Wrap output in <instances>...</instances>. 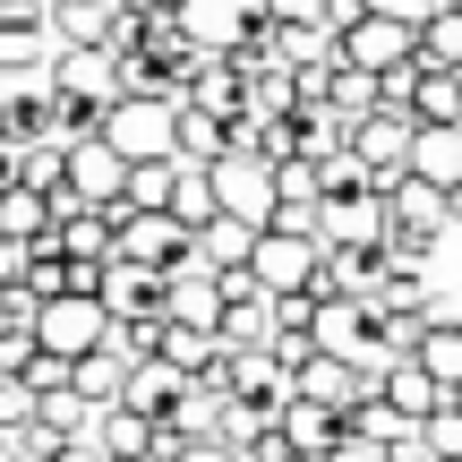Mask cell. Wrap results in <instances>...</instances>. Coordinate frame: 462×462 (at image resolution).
Here are the masks:
<instances>
[{
    "label": "cell",
    "instance_id": "d6986e66",
    "mask_svg": "<svg viewBox=\"0 0 462 462\" xmlns=\"http://www.w3.org/2000/svg\"><path fill=\"white\" fill-rule=\"evenodd\" d=\"M129 368H137L129 351H120V343H103V351H86V360H78V377H69V385H78V394L103 411V402H120V394H129Z\"/></svg>",
    "mask_w": 462,
    "mask_h": 462
},
{
    "label": "cell",
    "instance_id": "d4e9b609",
    "mask_svg": "<svg viewBox=\"0 0 462 462\" xmlns=\"http://www.w3.org/2000/svg\"><path fill=\"white\" fill-rule=\"evenodd\" d=\"M411 112H420V120H462V69H437V60H420Z\"/></svg>",
    "mask_w": 462,
    "mask_h": 462
},
{
    "label": "cell",
    "instance_id": "ba28073f",
    "mask_svg": "<svg viewBox=\"0 0 462 462\" xmlns=\"http://www.w3.org/2000/svg\"><path fill=\"white\" fill-rule=\"evenodd\" d=\"M343 60H351V69H377V78H385V69H411V60H420V17L360 9V17L343 26Z\"/></svg>",
    "mask_w": 462,
    "mask_h": 462
},
{
    "label": "cell",
    "instance_id": "7a4b0ae2",
    "mask_svg": "<svg viewBox=\"0 0 462 462\" xmlns=\"http://www.w3.org/2000/svg\"><path fill=\"white\" fill-rule=\"evenodd\" d=\"M103 137H112L129 163H163V154H180V95H120L112 120H103Z\"/></svg>",
    "mask_w": 462,
    "mask_h": 462
},
{
    "label": "cell",
    "instance_id": "ab89813d",
    "mask_svg": "<svg viewBox=\"0 0 462 462\" xmlns=\"http://www.w3.org/2000/svg\"><path fill=\"white\" fill-rule=\"evenodd\" d=\"M137 9H180V0H137Z\"/></svg>",
    "mask_w": 462,
    "mask_h": 462
},
{
    "label": "cell",
    "instance_id": "603a6c76",
    "mask_svg": "<svg viewBox=\"0 0 462 462\" xmlns=\"http://www.w3.org/2000/svg\"><path fill=\"white\" fill-rule=\"evenodd\" d=\"M198 257L215 265V274H223V265H248V257H257V223H240V215H215V223L198 231Z\"/></svg>",
    "mask_w": 462,
    "mask_h": 462
},
{
    "label": "cell",
    "instance_id": "7c38bea8",
    "mask_svg": "<svg viewBox=\"0 0 462 462\" xmlns=\"http://www.w3.org/2000/svg\"><path fill=\"white\" fill-rule=\"evenodd\" d=\"M180 17H189V34H198L206 51H240L248 34L274 17V0H180Z\"/></svg>",
    "mask_w": 462,
    "mask_h": 462
},
{
    "label": "cell",
    "instance_id": "60d3db41",
    "mask_svg": "<svg viewBox=\"0 0 462 462\" xmlns=\"http://www.w3.org/2000/svg\"><path fill=\"white\" fill-rule=\"evenodd\" d=\"M282 462H317V454H282Z\"/></svg>",
    "mask_w": 462,
    "mask_h": 462
},
{
    "label": "cell",
    "instance_id": "30bf717a",
    "mask_svg": "<svg viewBox=\"0 0 462 462\" xmlns=\"http://www.w3.org/2000/svg\"><path fill=\"white\" fill-rule=\"evenodd\" d=\"M51 86H60V95H86V103H120V95H129V78H120V51H112V43H60Z\"/></svg>",
    "mask_w": 462,
    "mask_h": 462
},
{
    "label": "cell",
    "instance_id": "44dd1931",
    "mask_svg": "<svg viewBox=\"0 0 462 462\" xmlns=\"http://www.w3.org/2000/svg\"><path fill=\"white\" fill-rule=\"evenodd\" d=\"M120 0H51V34L60 43H112Z\"/></svg>",
    "mask_w": 462,
    "mask_h": 462
},
{
    "label": "cell",
    "instance_id": "ee69618b",
    "mask_svg": "<svg viewBox=\"0 0 462 462\" xmlns=\"http://www.w3.org/2000/svg\"><path fill=\"white\" fill-rule=\"evenodd\" d=\"M154 462H171V454H154Z\"/></svg>",
    "mask_w": 462,
    "mask_h": 462
},
{
    "label": "cell",
    "instance_id": "836d02e7",
    "mask_svg": "<svg viewBox=\"0 0 462 462\" xmlns=\"http://www.w3.org/2000/svg\"><path fill=\"white\" fill-rule=\"evenodd\" d=\"M326 462H394V446H377V437H343Z\"/></svg>",
    "mask_w": 462,
    "mask_h": 462
},
{
    "label": "cell",
    "instance_id": "6da1fadb",
    "mask_svg": "<svg viewBox=\"0 0 462 462\" xmlns=\"http://www.w3.org/2000/svg\"><path fill=\"white\" fill-rule=\"evenodd\" d=\"M446 223H454V206H446V189H437V180H420V171L385 180V248H394V257H420V265H429V248L446 240Z\"/></svg>",
    "mask_w": 462,
    "mask_h": 462
},
{
    "label": "cell",
    "instance_id": "74e56055",
    "mask_svg": "<svg viewBox=\"0 0 462 462\" xmlns=\"http://www.w3.org/2000/svg\"><path fill=\"white\" fill-rule=\"evenodd\" d=\"M0 189H17V146L0 137Z\"/></svg>",
    "mask_w": 462,
    "mask_h": 462
},
{
    "label": "cell",
    "instance_id": "3957f363",
    "mask_svg": "<svg viewBox=\"0 0 462 462\" xmlns=\"http://www.w3.org/2000/svg\"><path fill=\"white\" fill-rule=\"evenodd\" d=\"M215 171V198H223V215H240V223H274L282 215V171L265 163V154H248V146H231L223 163H206Z\"/></svg>",
    "mask_w": 462,
    "mask_h": 462
},
{
    "label": "cell",
    "instance_id": "83f0119b",
    "mask_svg": "<svg viewBox=\"0 0 462 462\" xmlns=\"http://www.w3.org/2000/svg\"><path fill=\"white\" fill-rule=\"evenodd\" d=\"M411 360H429L446 385H462V317H429V334H420Z\"/></svg>",
    "mask_w": 462,
    "mask_h": 462
},
{
    "label": "cell",
    "instance_id": "52a82bcc",
    "mask_svg": "<svg viewBox=\"0 0 462 462\" xmlns=\"http://www.w3.org/2000/svg\"><path fill=\"white\" fill-rule=\"evenodd\" d=\"M120 257H137V265H189L198 257V231H189L171 206H120Z\"/></svg>",
    "mask_w": 462,
    "mask_h": 462
},
{
    "label": "cell",
    "instance_id": "8fae6325",
    "mask_svg": "<svg viewBox=\"0 0 462 462\" xmlns=\"http://www.w3.org/2000/svg\"><path fill=\"white\" fill-rule=\"evenodd\" d=\"M163 300H171V274L163 265H137V257H103V309L112 317H163Z\"/></svg>",
    "mask_w": 462,
    "mask_h": 462
},
{
    "label": "cell",
    "instance_id": "d590c367",
    "mask_svg": "<svg viewBox=\"0 0 462 462\" xmlns=\"http://www.w3.org/2000/svg\"><path fill=\"white\" fill-rule=\"evenodd\" d=\"M60 462H112V446H103V437H69Z\"/></svg>",
    "mask_w": 462,
    "mask_h": 462
},
{
    "label": "cell",
    "instance_id": "8992f818",
    "mask_svg": "<svg viewBox=\"0 0 462 462\" xmlns=\"http://www.w3.org/2000/svg\"><path fill=\"white\" fill-rule=\"evenodd\" d=\"M34 334H43V351H60V360H86V351L112 343V309H103V291H60V300H43Z\"/></svg>",
    "mask_w": 462,
    "mask_h": 462
},
{
    "label": "cell",
    "instance_id": "2e32d148",
    "mask_svg": "<svg viewBox=\"0 0 462 462\" xmlns=\"http://www.w3.org/2000/svg\"><path fill=\"white\" fill-rule=\"evenodd\" d=\"M189 385H198V377H189V368H171L163 351H154V360H137V368H129V394H120V402H137L146 420H171V411L189 402Z\"/></svg>",
    "mask_w": 462,
    "mask_h": 462
},
{
    "label": "cell",
    "instance_id": "e0dca14e",
    "mask_svg": "<svg viewBox=\"0 0 462 462\" xmlns=\"http://www.w3.org/2000/svg\"><path fill=\"white\" fill-rule=\"evenodd\" d=\"M51 60H60V34H51V26H17V17H0V78H43Z\"/></svg>",
    "mask_w": 462,
    "mask_h": 462
},
{
    "label": "cell",
    "instance_id": "cb8c5ba5",
    "mask_svg": "<svg viewBox=\"0 0 462 462\" xmlns=\"http://www.w3.org/2000/svg\"><path fill=\"white\" fill-rule=\"evenodd\" d=\"M343 420H351V437H377V446H402V437H420V420H411V411H394L385 394H360Z\"/></svg>",
    "mask_w": 462,
    "mask_h": 462
},
{
    "label": "cell",
    "instance_id": "4316f807",
    "mask_svg": "<svg viewBox=\"0 0 462 462\" xmlns=\"http://www.w3.org/2000/svg\"><path fill=\"white\" fill-rule=\"evenodd\" d=\"M420 60H437V69H462V9H454V0L420 17Z\"/></svg>",
    "mask_w": 462,
    "mask_h": 462
},
{
    "label": "cell",
    "instance_id": "1f68e13d",
    "mask_svg": "<svg viewBox=\"0 0 462 462\" xmlns=\"http://www.w3.org/2000/svg\"><path fill=\"white\" fill-rule=\"evenodd\" d=\"M429 454H437V462L462 454V402H454V394H446V411H429Z\"/></svg>",
    "mask_w": 462,
    "mask_h": 462
},
{
    "label": "cell",
    "instance_id": "8d00e7d4",
    "mask_svg": "<svg viewBox=\"0 0 462 462\" xmlns=\"http://www.w3.org/2000/svg\"><path fill=\"white\" fill-rule=\"evenodd\" d=\"M360 9H385V17H429V9H446V0H360Z\"/></svg>",
    "mask_w": 462,
    "mask_h": 462
},
{
    "label": "cell",
    "instance_id": "f35d334b",
    "mask_svg": "<svg viewBox=\"0 0 462 462\" xmlns=\"http://www.w3.org/2000/svg\"><path fill=\"white\" fill-rule=\"evenodd\" d=\"M446 206H454V223H462V180H454V189H446Z\"/></svg>",
    "mask_w": 462,
    "mask_h": 462
},
{
    "label": "cell",
    "instance_id": "277c9868",
    "mask_svg": "<svg viewBox=\"0 0 462 462\" xmlns=\"http://www.w3.org/2000/svg\"><path fill=\"white\" fill-rule=\"evenodd\" d=\"M60 198V215L69 206H129V154L112 146V137H78L69 146V180L51 189Z\"/></svg>",
    "mask_w": 462,
    "mask_h": 462
},
{
    "label": "cell",
    "instance_id": "9c48e42d",
    "mask_svg": "<svg viewBox=\"0 0 462 462\" xmlns=\"http://www.w3.org/2000/svg\"><path fill=\"white\" fill-rule=\"evenodd\" d=\"M411 146H420V112H402V103H377L368 120H351V154L377 180H402L411 171Z\"/></svg>",
    "mask_w": 462,
    "mask_h": 462
},
{
    "label": "cell",
    "instance_id": "7402d4cb",
    "mask_svg": "<svg viewBox=\"0 0 462 462\" xmlns=\"http://www.w3.org/2000/svg\"><path fill=\"white\" fill-rule=\"evenodd\" d=\"M223 343L231 351H274V291L231 300V309H223Z\"/></svg>",
    "mask_w": 462,
    "mask_h": 462
},
{
    "label": "cell",
    "instance_id": "484cf974",
    "mask_svg": "<svg viewBox=\"0 0 462 462\" xmlns=\"http://www.w3.org/2000/svg\"><path fill=\"white\" fill-rule=\"evenodd\" d=\"M171 215H180L189 231H206V223L223 215V198H215V171H206V163H180V189H171Z\"/></svg>",
    "mask_w": 462,
    "mask_h": 462
},
{
    "label": "cell",
    "instance_id": "f1b7e54d",
    "mask_svg": "<svg viewBox=\"0 0 462 462\" xmlns=\"http://www.w3.org/2000/svg\"><path fill=\"white\" fill-rule=\"evenodd\" d=\"M377 103H385V78H377V69H334V112H343V120H368V112H377Z\"/></svg>",
    "mask_w": 462,
    "mask_h": 462
},
{
    "label": "cell",
    "instance_id": "9a60e30c",
    "mask_svg": "<svg viewBox=\"0 0 462 462\" xmlns=\"http://www.w3.org/2000/svg\"><path fill=\"white\" fill-rule=\"evenodd\" d=\"M282 437H291V454H317V462H326V454L351 437V420L334 411V402H309V394H291V402H282Z\"/></svg>",
    "mask_w": 462,
    "mask_h": 462
},
{
    "label": "cell",
    "instance_id": "4dcf8cb0",
    "mask_svg": "<svg viewBox=\"0 0 462 462\" xmlns=\"http://www.w3.org/2000/svg\"><path fill=\"white\" fill-rule=\"evenodd\" d=\"M34 411H43V394H34L26 377H0V429H26Z\"/></svg>",
    "mask_w": 462,
    "mask_h": 462
},
{
    "label": "cell",
    "instance_id": "5b68a950",
    "mask_svg": "<svg viewBox=\"0 0 462 462\" xmlns=\"http://www.w3.org/2000/svg\"><path fill=\"white\" fill-rule=\"evenodd\" d=\"M248 265H257L265 291H317V274H326V240H317V231H291V223H265Z\"/></svg>",
    "mask_w": 462,
    "mask_h": 462
},
{
    "label": "cell",
    "instance_id": "b9f144b4",
    "mask_svg": "<svg viewBox=\"0 0 462 462\" xmlns=\"http://www.w3.org/2000/svg\"><path fill=\"white\" fill-rule=\"evenodd\" d=\"M0 95H9V78H0Z\"/></svg>",
    "mask_w": 462,
    "mask_h": 462
},
{
    "label": "cell",
    "instance_id": "7bdbcfd3",
    "mask_svg": "<svg viewBox=\"0 0 462 462\" xmlns=\"http://www.w3.org/2000/svg\"><path fill=\"white\" fill-rule=\"evenodd\" d=\"M454 402H462V385H454Z\"/></svg>",
    "mask_w": 462,
    "mask_h": 462
},
{
    "label": "cell",
    "instance_id": "f546056e",
    "mask_svg": "<svg viewBox=\"0 0 462 462\" xmlns=\"http://www.w3.org/2000/svg\"><path fill=\"white\" fill-rule=\"evenodd\" d=\"M171 189H180V154H163V163H129V206H171Z\"/></svg>",
    "mask_w": 462,
    "mask_h": 462
},
{
    "label": "cell",
    "instance_id": "ffe728a7",
    "mask_svg": "<svg viewBox=\"0 0 462 462\" xmlns=\"http://www.w3.org/2000/svg\"><path fill=\"white\" fill-rule=\"evenodd\" d=\"M223 154H231V120L180 95V163H223Z\"/></svg>",
    "mask_w": 462,
    "mask_h": 462
},
{
    "label": "cell",
    "instance_id": "ac0fdd59",
    "mask_svg": "<svg viewBox=\"0 0 462 462\" xmlns=\"http://www.w3.org/2000/svg\"><path fill=\"white\" fill-rule=\"evenodd\" d=\"M411 171L437 189L462 180V120H420V146H411Z\"/></svg>",
    "mask_w": 462,
    "mask_h": 462
},
{
    "label": "cell",
    "instance_id": "4fadbf2b",
    "mask_svg": "<svg viewBox=\"0 0 462 462\" xmlns=\"http://www.w3.org/2000/svg\"><path fill=\"white\" fill-rule=\"evenodd\" d=\"M223 385H231V394H240V402H257V411H282V402L300 394V385H291V368H282L274 351H231Z\"/></svg>",
    "mask_w": 462,
    "mask_h": 462
},
{
    "label": "cell",
    "instance_id": "e575fe53",
    "mask_svg": "<svg viewBox=\"0 0 462 462\" xmlns=\"http://www.w3.org/2000/svg\"><path fill=\"white\" fill-rule=\"evenodd\" d=\"M26 265H34V248H26V240H9V231H0V282H26Z\"/></svg>",
    "mask_w": 462,
    "mask_h": 462
},
{
    "label": "cell",
    "instance_id": "5bb4252c",
    "mask_svg": "<svg viewBox=\"0 0 462 462\" xmlns=\"http://www.w3.org/2000/svg\"><path fill=\"white\" fill-rule=\"evenodd\" d=\"M377 394L394 402V411H411L420 429H429V411H446V394H454V385L437 377L429 360H385V377H377Z\"/></svg>",
    "mask_w": 462,
    "mask_h": 462
},
{
    "label": "cell",
    "instance_id": "d6a6232c",
    "mask_svg": "<svg viewBox=\"0 0 462 462\" xmlns=\"http://www.w3.org/2000/svg\"><path fill=\"white\" fill-rule=\"evenodd\" d=\"M171 462H248V454L223 446V437H180V446H171Z\"/></svg>",
    "mask_w": 462,
    "mask_h": 462
}]
</instances>
